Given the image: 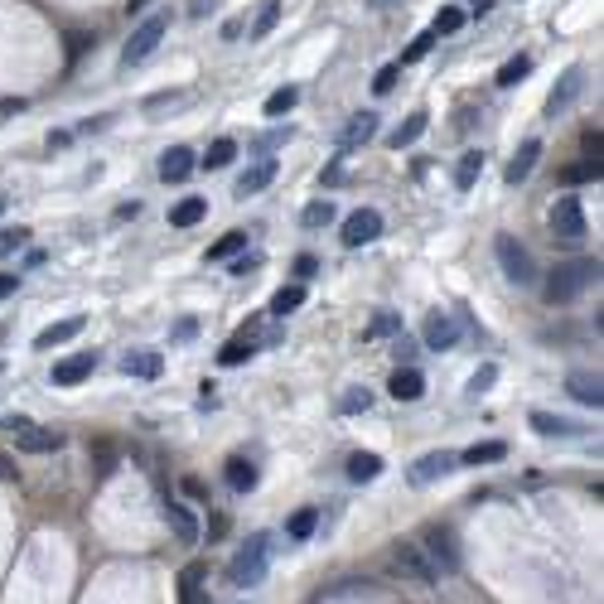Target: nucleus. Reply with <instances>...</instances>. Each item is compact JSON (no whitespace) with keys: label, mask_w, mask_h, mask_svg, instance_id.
Here are the masks:
<instances>
[{"label":"nucleus","mask_w":604,"mask_h":604,"mask_svg":"<svg viewBox=\"0 0 604 604\" xmlns=\"http://www.w3.org/2000/svg\"><path fill=\"white\" fill-rule=\"evenodd\" d=\"M595 280H599V261H561V266H552V276H546V300L571 305L575 295L585 286H595Z\"/></svg>","instance_id":"nucleus-1"},{"label":"nucleus","mask_w":604,"mask_h":604,"mask_svg":"<svg viewBox=\"0 0 604 604\" xmlns=\"http://www.w3.org/2000/svg\"><path fill=\"white\" fill-rule=\"evenodd\" d=\"M266 566H271V537H251L242 552H237L232 561H228V585H237V590H251V585H261L266 580Z\"/></svg>","instance_id":"nucleus-2"},{"label":"nucleus","mask_w":604,"mask_h":604,"mask_svg":"<svg viewBox=\"0 0 604 604\" xmlns=\"http://www.w3.org/2000/svg\"><path fill=\"white\" fill-rule=\"evenodd\" d=\"M494 257H498L503 276H508L513 286H532V280H537V261H532V251L517 242L513 232H498L494 237Z\"/></svg>","instance_id":"nucleus-3"},{"label":"nucleus","mask_w":604,"mask_h":604,"mask_svg":"<svg viewBox=\"0 0 604 604\" xmlns=\"http://www.w3.org/2000/svg\"><path fill=\"white\" fill-rule=\"evenodd\" d=\"M416 546L426 552V561L435 566V575H455V571H459V542H455V532H449V527L430 523V527L416 537Z\"/></svg>","instance_id":"nucleus-4"},{"label":"nucleus","mask_w":604,"mask_h":604,"mask_svg":"<svg viewBox=\"0 0 604 604\" xmlns=\"http://www.w3.org/2000/svg\"><path fill=\"white\" fill-rule=\"evenodd\" d=\"M170 34V15H150V20H140L131 39H126V49H121V68H136V63H146L150 53L160 49V39Z\"/></svg>","instance_id":"nucleus-5"},{"label":"nucleus","mask_w":604,"mask_h":604,"mask_svg":"<svg viewBox=\"0 0 604 604\" xmlns=\"http://www.w3.org/2000/svg\"><path fill=\"white\" fill-rule=\"evenodd\" d=\"M387 561H392V571H401V580H411V585H420V590H430L435 580H440V575H435V566L426 561V552H420L416 542H397Z\"/></svg>","instance_id":"nucleus-6"},{"label":"nucleus","mask_w":604,"mask_h":604,"mask_svg":"<svg viewBox=\"0 0 604 604\" xmlns=\"http://www.w3.org/2000/svg\"><path fill=\"white\" fill-rule=\"evenodd\" d=\"M552 232L566 237V242H575V237H585V208L575 193H561V199L552 203Z\"/></svg>","instance_id":"nucleus-7"},{"label":"nucleus","mask_w":604,"mask_h":604,"mask_svg":"<svg viewBox=\"0 0 604 604\" xmlns=\"http://www.w3.org/2000/svg\"><path fill=\"white\" fill-rule=\"evenodd\" d=\"M420 339H426V348H435V354H449V348L459 344V319L449 315V310L426 315V325H420Z\"/></svg>","instance_id":"nucleus-8"},{"label":"nucleus","mask_w":604,"mask_h":604,"mask_svg":"<svg viewBox=\"0 0 604 604\" xmlns=\"http://www.w3.org/2000/svg\"><path fill=\"white\" fill-rule=\"evenodd\" d=\"M382 237V213L377 208H358V213L344 218V247H368Z\"/></svg>","instance_id":"nucleus-9"},{"label":"nucleus","mask_w":604,"mask_h":604,"mask_svg":"<svg viewBox=\"0 0 604 604\" xmlns=\"http://www.w3.org/2000/svg\"><path fill=\"white\" fill-rule=\"evenodd\" d=\"M10 440H15L24 455H53V449L63 445V435H59V430H49V426H34V420L24 416V426H20V430H10Z\"/></svg>","instance_id":"nucleus-10"},{"label":"nucleus","mask_w":604,"mask_h":604,"mask_svg":"<svg viewBox=\"0 0 604 604\" xmlns=\"http://www.w3.org/2000/svg\"><path fill=\"white\" fill-rule=\"evenodd\" d=\"M580 92H585V68H566L561 82L552 88V97H546V117H561V111H566Z\"/></svg>","instance_id":"nucleus-11"},{"label":"nucleus","mask_w":604,"mask_h":604,"mask_svg":"<svg viewBox=\"0 0 604 604\" xmlns=\"http://www.w3.org/2000/svg\"><path fill=\"white\" fill-rule=\"evenodd\" d=\"M455 469H459V459L449 455V449H430V455L416 459L411 484H435V479H445V474H455Z\"/></svg>","instance_id":"nucleus-12"},{"label":"nucleus","mask_w":604,"mask_h":604,"mask_svg":"<svg viewBox=\"0 0 604 604\" xmlns=\"http://www.w3.org/2000/svg\"><path fill=\"white\" fill-rule=\"evenodd\" d=\"M92 368H97V354H92V348H82V354L53 363V387H78L82 377H92Z\"/></svg>","instance_id":"nucleus-13"},{"label":"nucleus","mask_w":604,"mask_h":604,"mask_svg":"<svg viewBox=\"0 0 604 604\" xmlns=\"http://www.w3.org/2000/svg\"><path fill=\"white\" fill-rule=\"evenodd\" d=\"M121 373H131V377H146V382H156V377L165 373V358L156 354V348H126V354H121Z\"/></svg>","instance_id":"nucleus-14"},{"label":"nucleus","mask_w":604,"mask_h":604,"mask_svg":"<svg viewBox=\"0 0 604 604\" xmlns=\"http://www.w3.org/2000/svg\"><path fill=\"white\" fill-rule=\"evenodd\" d=\"M193 165H199V160H193V150L170 146V150L160 156V179H165V184H184V179L193 175Z\"/></svg>","instance_id":"nucleus-15"},{"label":"nucleus","mask_w":604,"mask_h":604,"mask_svg":"<svg viewBox=\"0 0 604 604\" xmlns=\"http://www.w3.org/2000/svg\"><path fill=\"white\" fill-rule=\"evenodd\" d=\"M373 136H377V111H358L339 131V150H358V146H368Z\"/></svg>","instance_id":"nucleus-16"},{"label":"nucleus","mask_w":604,"mask_h":604,"mask_svg":"<svg viewBox=\"0 0 604 604\" xmlns=\"http://www.w3.org/2000/svg\"><path fill=\"white\" fill-rule=\"evenodd\" d=\"M537 160H542V140H523V150L508 160V170H503V179L508 184H527V175L537 170Z\"/></svg>","instance_id":"nucleus-17"},{"label":"nucleus","mask_w":604,"mask_h":604,"mask_svg":"<svg viewBox=\"0 0 604 604\" xmlns=\"http://www.w3.org/2000/svg\"><path fill=\"white\" fill-rule=\"evenodd\" d=\"M266 184H276V160L271 156L257 160L251 170H242V179H237V199H251V193H261Z\"/></svg>","instance_id":"nucleus-18"},{"label":"nucleus","mask_w":604,"mask_h":604,"mask_svg":"<svg viewBox=\"0 0 604 604\" xmlns=\"http://www.w3.org/2000/svg\"><path fill=\"white\" fill-rule=\"evenodd\" d=\"M160 513H165V523H170V527H175V537H179V542H184V546H193V542H199V523H193V517L184 513V503L165 498V503H160Z\"/></svg>","instance_id":"nucleus-19"},{"label":"nucleus","mask_w":604,"mask_h":604,"mask_svg":"<svg viewBox=\"0 0 604 604\" xmlns=\"http://www.w3.org/2000/svg\"><path fill=\"white\" fill-rule=\"evenodd\" d=\"M387 392L397 401H420V397H426V377H420L416 368H397V373H392V382H387Z\"/></svg>","instance_id":"nucleus-20"},{"label":"nucleus","mask_w":604,"mask_h":604,"mask_svg":"<svg viewBox=\"0 0 604 604\" xmlns=\"http://www.w3.org/2000/svg\"><path fill=\"white\" fill-rule=\"evenodd\" d=\"M566 387H571V397L580 401V406H595V411H599V401H604L599 373H571V377H566Z\"/></svg>","instance_id":"nucleus-21"},{"label":"nucleus","mask_w":604,"mask_h":604,"mask_svg":"<svg viewBox=\"0 0 604 604\" xmlns=\"http://www.w3.org/2000/svg\"><path fill=\"white\" fill-rule=\"evenodd\" d=\"M203 566L193 561V566H184V575H179V604H208V590H203Z\"/></svg>","instance_id":"nucleus-22"},{"label":"nucleus","mask_w":604,"mask_h":604,"mask_svg":"<svg viewBox=\"0 0 604 604\" xmlns=\"http://www.w3.org/2000/svg\"><path fill=\"white\" fill-rule=\"evenodd\" d=\"M82 334V315H73V319H59V325H49L44 334L34 339V348H59V344H68V339H78Z\"/></svg>","instance_id":"nucleus-23"},{"label":"nucleus","mask_w":604,"mask_h":604,"mask_svg":"<svg viewBox=\"0 0 604 604\" xmlns=\"http://www.w3.org/2000/svg\"><path fill=\"white\" fill-rule=\"evenodd\" d=\"M426 126H430V117L426 111H411V117H406L397 131H392V150H401V146H416L420 136H426Z\"/></svg>","instance_id":"nucleus-24"},{"label":"nucleus","mask_w":604,"mask_h":604,"mask_svg":"<svg viewBox=\"0 0 604 604\" xmlns=\"http://www.w3.org/2000/svg\"><path fill=\"white\" fill-rule=\"evenodd\" d=\"M203 213H208V199L193 193V199H179L170 208V222H175V228H193V222H203Z\"/></svg>","instance_id":"nucleus-25"},{"label":"nucleus","mask_w":604,"mask_h":604,"mask_svg":"<svg viewBox=\"0 0 604 604\" xmlns=\"http://www.w3.org/2000/svg\"><path fill=\"white\" fill-rule=\"evenodd\" d=\"M503 455H508V445H503V440H484V445H469L465 455H455V459H459V465H494V459H503Z\"/></svg>","instance_id":"nucleus-26"},{"label":"nucleus","mask_w":604,"mask_h":604,"mask_svg":"<svg viewBox=\"0 0 604 604\" xmlns=\"http://www.w3.org/2000/svg\"><path fill=\"white\" fill-rule=\"evenodd\" d=\"M532 430L537 435H580V426L566 416H552V411H532Z\"/></svg>","instance_id":"nucleus-27"},{"label":"nucleus","mask_w":604,"mask_h":604,"mask_svg":"<svg viewBox=\"0 0 604 604\" xmlns=\"http://www.w3.org/2000/svg\"><path fill=\"white\" fill-rule=\"evenodd\" d=\"M228 484L237 488V494L257 488V465H251V459H242V455H232V459H228Z\"/></svg>","instance_id":"nucleus-28"},{"label":"nucleus","mask_w":604,"mask_h":604,"mask_svg":"<svg viewBox=\"0 0 604 604\" xmlns=\"http://www.w3.org/2000/svg\"><path fill=\"white\" fill-rule=\"evenodd\" d=\"M251 354H257V344H251L247 334H237V339H228V344H222L218 363H222V368H237V363H247Z\"/></svg>","instance_id":"nucleus-29"},{"label":"nucleus","mask_w":604,"mask_h":604,"mask_svg":"<svg viewBox=\"0 0 604 604\" xmlns=\"http://www.w3.org/2000/svg\"><path fill=\"white\" fill-rule=\"evenodd\" d=\"M377 474H382V459H377V455H354V459H348V479H354V484H373Z\"/></svg>","instance_id":"nucleus-30"},{"label":"nucleus","mask_w":604,"mask_h":604,"mask_svg":"<svg viewBox=\"0 0 604 604\" xmlns=\"http://www.w3.org/2000/svg\"><path fill=\"white\" fill-rule=\"evenodd\" d=\"M315 527H319V508H300V513L286 523V537H290V542H305Z\"/></svg>","instance_id":"nucleus-31"},{"label":"nucleus","mask_w":604,"mask_h":604,"mask_svg":"<svg viewBox=\"0 0 604 604\" xmlns=\"http://www.w3.org/2000/svg\"><path fill=\"white\" fill-rule=\"evenodd\" d=\"M527 73H532V59H527V53H517V59H508L498 68V88H517Z\"/></svg>","instance_id":"nucleus-32"},{"label":"nucleus","mask_w":604,"mask_h":604,"mask_svg":"<svg viewBox=\"0 0 604 604\" xmlns=\"http://www.w3.org/2000/svg\"><path fill=\"white\" fill-rule=\"evenodd\" d=\"M479 175H484V156H479V150H469V156L455 165V184L459 189H474V179H479Z\"/></svg>","instance_id":"nucleus-33"},{"label":"nucleus","mask_w":604,"mask_h":604,"mask_svg":"<svg viewBox=\"0 0 604 604\" xmlns=\"http://www.w3.org/2000/svg\"><path fill=\"white\" fill-rule=\"evenodd\" d=\"M305 305V286H280L271 295V315H290V310H300Z\"/></svg>","instance_id":"nucleus-34"},{"label":"nucleus","mask_w":604,"mask_h":604,"mask_svg":"<svg viewBox=\"0 0 604 604\" xmlns=\"http://www.w3.org/2000/svg\"><path fill=\"white\" fill-rule=\"evenodd\" d=\"M242 247H247V232H228V237H218V242L208 247V261H228V257H237Z\"/></svg>","instance_id":"nucleus-35"},{"label":"nucleus","mask_w":604,"mask_h":604,"mask_svg":"<svg viewBox=\"0 0 604 604\" xmlns=\"http://www.w3.org/2000/svg\"><path fill=\"white\" fill-rule=\"evenodd\" d=\"M334 218H339V213H334V203H329V199H315V203L300 213V222H305V228H329Z\"/></svg>","instance_id":"nucleus-36"},{"label":"nucleus","mask_w":604,"mask_h":604,"mask_svg":"<svg viewBox=\"0 0 604 604\" xmlns=\"http://www.w3.org/2000/svg\"><path fill=\"white\" fill-rule=\"evenodd\" d=\"M232 156H237V140H213V146H208V156H203V165L208 170H222V165H232Z\"/></svg>","instance_id":"nucleus-37"},{"label":"nucleus","mask_w":604,"mask_h":604,"mask_svg":"<svg viewBox=\"0 0 604 604\" xmlns=\"http://www.w3.org/2000/svg\"><path fill=\"white\" fill-rule=\"evenodd\" d=\"M295 102H300V88H276L271 97H266V117H286Z\"/></svg>","instance_id":"nucleus-38"},{"label":"nucleus","mask_w":604,"mask_h":604,"mask_svg":"<svg viewBox=\"0 0 604 604\" xmlns=\"http://www.w3.org/2000/svg\"><path fill=\"white\" fill-rule=\"evenodd\" d=\"M280 24V0H266L261 5V15H257V24H251V39H266Z\"/></svg>","instance_id":"nucleus-39"},{"label":"nucleus","mask_w":604,"mask_h":604,"mask_svg":"<svg viewBox=\"0 0 604 604\" xmlns=\"http://www.w3.org/2000/svg\"><path fill=\"white\" fill-rule=\"evenodd\" d=\"M20 247H30V228H0V257H15Z\"/></svg>","instance_id":"nucleus-40"},{"label":"nucleus","mask_w":604,"mask_h":604,"mask_svg":"<svg viewBox=\"0 0 604 604\" xmlns=\"http://www.w3.org/2000/svg\"><path fill=\"white\" fill-rule=\"evenodd\" d=\"M459 24H465V10L445 5V10H440V15H435V24H430V30H435V34H455V30H459Z\"/></svg>","instance_id":"nucleus-41"},{"label":"nucleus","mask_w":604,"mask_h":604,"mask_svg":"<svg viewBox=\"0 0 604 604\" xmlns=\"http://www.w3.org/2000/svg\"><path fill=\"white\" fill-rule=\"evenodd\" d=\"M435 39H440V34H435V30H426V34H416V39H411V49H406V53H401V63H416V59H426V53H430V44H435Z\"/></svg>","instance_id":"nucleus-42"},{"label":"nucleus","mask_w":604,"mask_h":604,"mask_svg":"<svg viewBox=\"0 0 604 604\" xmlns=\"http://www.w3.org/2000/svg\"><path fill=\"white\" fill-rule=\"evenodd\" d=\"M561 179H566V184H585V179H599V160H580V165H571V170L561 175Z\"/></svg>","instance_id":"nucleus-43"},{"label":"nucleus","mask_w":604,"mask_h":604,"mask_svg":"<svg viewBox=\"0 0 604 604\" xmlns=\"http://www.w3.org/2000/svg\"><path fill=\"white\" fill-rule=\"evenodd\" d=\"M397 78H401V63H387L382 73L373 78V92H392V88H397Z\"/></svg>","instance_id":"nucleus-44"},{"label":"nucleus","mask_w":604,"mask_h":604,"mask_svg":"<svg viewBox=\"0 0 604 604\" xmlns=\"http://www.w3.org/2000/svg\"><path fill=\"white\" fill-rule=\"evenodd\" d=\"M368 406H373V392H368V387H354V392L344 397V411H368Z\"/></svg>","instance_id":"nucleus-45"},{"label":"nucleus","mask_w":604,"mask_h":604,"mask_svg":"<svg viewBox=\"0 0 604 604\" xmlns=\"http://www.w3.org/2000/svg\"><path fill=\"white\" fill-rule=\"evenodd\" d=\"M494 377H498V368H494V363H488V368H479V373L469 377V392H474V397H479V392H488V382H494Z\"/></svg>","instance_id":"nucleus-46"},{"label":"nucleus","mask_w":604,"mask_h":604,"mask_svg":"<svg viewBox=\"0 0 604 604\" xmlns=\"http://www.w3.org/2000/svg\"><path fill=\"white\" fill-rule=\"evenodd\" d=\"M315 271H319V261L310 257V251H305V257H295V276H300V280H310Z\"/></svg>","instance_id":"nucleus-47"},{"label":"nucleus","mask_w":604,"mask_h":604,"mask_svg":"<svg viewBox=\"0 0 604 604\" xmlns=\"http://www.w3.org/2000/svg\"><path fill=\"white\" fill-rule=\"evenodd\" d=\"M15 290H20V276L0 271V300H5V295H15Z\"/></svg>","instance_id":"nucleus-48"},{"label":"nucleus","mask_w":604,"mask_h":604,"mask_svg":"<svg viewBox=\"0 0 604 604\" xmlns=\"http://www.w3.org/2000/svg\"><path fill=\"white\" fill-rule=\"evenodd\" d=\"M251 271H257V257H237L232 261V276H251Z\"/></svg>","instance_id":"nucleus-49"},{"label":"nucleus","mask_w":604,"mask_h":604,"mask_svg":"<svg viewBox=\"0 0 604 604\" xmlns=\"http://www.w3.org/2000/svg\"><path fill=\"white\" fill-rule=\"evenodd\" d=\"M392 329H397V315H377L373 319V334H392Z\"/></svg>","instance_id":"nucleus-50"},{"label":"nucleus","mask_w":604,"mask_h":604,"mask_svg":"<svg viewBox=\"0 0 604 604\" xmlns=\"http://www.w3.org/2000/svg\"><path fill=\"white\" fill-rule=\"evenodd\" d=\"M280 140H290V126H286V131H271V136H266L257 150H271V146H280Z\"/></svg>","instance_id":"nucleus-51"},{"label":"nucleus","mask_w":604,"mask_h":604,"mask_svg":"<svg viewBox=\"0 0 604 604\" xmlns=\"http://www.w3.org/2000/svg\"><path fill=\"white\" fill-rule=\"evenodd\" d=\"M208 10H213V0H193V5H189V15H208Z\"/></svg>","instance_id":"nucleus-52"},{"label":"nucleus","mask_w":604,"mask_h":604,"mask_svg":"<svg viewBox=\"0 0 604 604\" xmlns=\"http://www.w3.org/2000/svg\"><path fill=\"white\" fill-rule=\"evenodd\" d=\"M0 479H15V465H10L5 455H0Z\"/></svg>","instance_id":"nucleus-53"},{"label":"nucleus","mask_w":604,"mask_h":604,"mask_svg":"<svg viewBox=\"0 0 604 604\" xmlns=\"http://www.w3.org/2000/svg\"><path fill=\"white\" fill-rule=\"evenodd\" d=\"M373 10H392V5H401V0H368Z\"/></svg>","instance_id":"nucleus-54"},{"label":"nucleus","mask_w":604,"mask_h":604,"mask_svg":"<svg viewBox=\"0 0 604 604\" xmlns=\"http://www.w3.org/2000/svg\"><path fill=\"white\" fill-rule=\"evenodd\" d=\"M5 203H10V199H5V193H0V218H5Z\"/></svg>","instance_id":"nucleus-55"}]
</instances>
